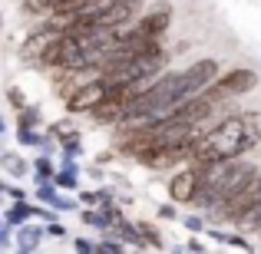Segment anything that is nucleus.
I'll use <instances>...</instances> for the list:
<instances>
[{
    "mask_svg": "<svg viewBox=\"0 0 261 254\" xmlns=\"http://www.w3.org/2000/svg\"><path fill=\"white\" fill-rule=\"evenodd\" d=\"M261 142V109H238L222 112L208 129L192 139V159L195 165H215L238 155H248Z\"/></svg>",
    "mask_w": 261,
    "mask_h": 254,
    "instance_id": "obj_1",
    "label": "nucleus"
},
{
    "mask_svg": "<svg viewBox=\"0 0 261 254\" xmlns=\"http://www.w3.org/2000/svg\"><path fill=\"white\" fill-rule=\"evenodd\" d=\"M258 86V73L251 66H231V70H222L215 79H212L208 89H202L208 99H215L218 106H225L228 99H238V96L255 93Z\"/></svg>",
    "mask_w": 261,
    "mask_h": 254,
    "instance_id": "obj_2",
    "label": "nucleus"
},
{
    "mask_svg": "<svg viewBox=\"0 0 261 254\" xmlns=\"http://www.w3.org/2000/svg\"><path fill=\"white\" fill-rule=\"evenodd\" d=\"M169 26H172V4L169 0H152L139 10V17L126 26L133 37L139 40H166Z\"/></svg>",
    "mask_w": 261,
    "mask_h": 254,
    "instance_id": "obj_3",
    "label": "nucleus"
},
{
    "mask_svg": "<svg viewBox=\"0 0 261 254\" xmlns=\"http://www.w3.org/2000/svg\"><path fill=\"white\" fill-rule=\"evenodd\" d=\"M198 191H202V165L185 162V165H178V168L169 172V178H166L169 202H175V205H195Z\"/></svg>",
    "mask_w": 261,
    "mask_h": 254,
    "instance_id": "obj_4",
    "label": "nucleus"
},
{
    "mask_svg": "<svg viewBox=\"0 0 261 254\" xmlns=\"http://www.w3.org/2000/svg\"><path fill=\"white\" fill-rule=\"evenodd\" d=\"M106 86H109V79L102 76V73H89V76L80 79L76 89L63 99V112L66 116H86L89 109L106 96Z\"/></svg>",
    "mask_w": 261,
    "mask_h": 254,
    "instance_id": "obj_5",
    "label": "nucleus"
},
{
    "mask_svg": "<svg viewBox=\"0 0 261 254\" xmlns=\"http://www.w3.org/2000/svg\"><path fill=\"white\" fill-rule=\"evenodd\" d=\"M189 159H192V142H166V146H155L149 152L136 155V162L149 172H172L185 165Z\"/></svg>",
    "mask_w": 261,
    "mask_h": 254,
    "instance_id": "obj_6",
    "label": "nucleus"
},
{
    "mask_svg": "<svg viewBox=\"0 0 261 254\" xmlns=\"http://www.w3.org/2000/svg\"><path fill=\"white\" fill-rule=\"evenodd\" d=\"M57 37H60L57 30H50L46 23H37V26H33V30L23 37V43H20V60H23L27 66H37V60L43 57L46 46H50Z\"/></svg>",
    "mask_w": 261,
    "mask_h": 254,
    "instance_id": "obj_7",
    "label": "nucleus"
},
{
    "mask_svg": "<svg viewBox=\"0 0 261 254\" xmlns=\"http://www.w3.org/2000/svg\"><path fill=\"white\" fill-rule=\"evenodd\" d=\"M218 73H222V66H218V60H212V57L195 60L192 66H185L182 76H185V89H189V96H195V93H202V89H208L212 79H215Z\"/></svg>",
    "mask_w": 261,
    "mask_h": 254,
    "instance_id": "obj_8",
    "label": "nucleus"
},
{
    "mask_svg": "<svg viewBox=\"0 0 261 254\" xmlns=\"http://www.w3.org/2000/svg\"><path fill=\"white\" fill-rule=\"evenodd\" d=\"M43 241H46V228H43V221H37V218H30V221H23V224L13 228V251H20V254L40 251Z\"/></svg>",
    "mask_w": 261,
    "mask_h": 254,
    "instance_id": "obj_9",
    "label": "nucleus"
},
{
    "mask_svg": "<svg viewBox=\"0 0 261 254\" xmlns=\"http://www.w3.org/2000/svg\"><path fill=\"white\" fill-rule=\"evenodd\" d=\"M33 215H37V202H30V198H10V205L4 208V221L10 224V228L30 221Z\"/></svg>",
    "mask_w": 261,
    "mask_h": 254,
    "instance_id": "obj_10",
    "label": "nucleus"
},
{
    "mask_svg": "<svg viewBox=\"0 0 261 254\" xmlns=\"http://www.w3.org/2000/svg\"><path fill=\"white\" fill-rule=\"evenodd\" d=\"M46 129H50V132L57 135L60 146H66V142H80V139H83V129L76 126V116H63V119L50 122Z\"/></svg>",
    "mask_w": 261,
    "mask_h": 254,
    "instance_id": "obj_11",
    "label": "nucleus"
},
{
    "mask_svg": "<svg viewBox=\"0 0 261 254\" xmlns=\"http://www.w3.org/2000/svg\"><path fill=\"white\" fill-rule=\"evenodd\" d=\"M202 235H208L212 241H218V244L238 248V251H255V244H251L245 235H238V231H222V228H208V224H205V231H202Z\"/></svg>",
    "mask_w": 261,
    "mask_h": 254,
    "instance_id": "obj_12",
    "label": "nucleus"
},
{
    "mask_svg": "<svg viewBox=\"0 0 261 254\" xmlns=\"http://www.w3.org/2000/svg\"><path fill=\"white\" fill-rule=\"evenodd\" d=\"M80 175H83V168H80V162H73V165H60L53 172L50 182L57 185V188H63V191H76L80 188Z\"/></svg>",
    "mask_w": 261,
    "mask_h": 254,
    "instance_id": "obj_13",
    "label": "nucleus"
},
{
    "mask_svg": "<svg viewBox=\"0 0 261 254\" xmlns=\"http://www.w3.org/2000/svg\"><path fill=\"white\" fill-rule=\"evenodd\" d=\"M0 168H4L10 178H23V175H30V162H27L20 152H0Z\"/></svg>",
    "mask_w": 261,
    "mask_h": 254,
    "instance_id": "obj_14",
    "label": "nucleus"
},
{
    "mask_svg": "<svg viewBox=\"0 0 261 254\" xmlns=\"http://www.w3.org/2000/svg\"><path fill=\"white\" fill-rule=\"evenodd\" d=\"M136 231H139V241H142V248H152V251H162V248H166V241H162V231H159V224H152V221H136Z\"/></svg>",
    "mask_w": 261,
    "mask_h": 254,
    "instance_id": "obj_15",
    "label": "nucleus"
},
{
    "mask_svg": "<svg viewBox=\"0 0 261 254\" xmlns=\"http://www.w3.org/2000/svg\"><path fill=\"white\" fill-rule=\"evenodd\" d=\"M46 116H43V106L37 102H27V106L17 109V126H30V129H43Z\"/></svg>",
    "mask_w": 261,
    "mask_h": 254,
    "instance_id": "obj_16",
    "label": "nucleus"
},
{
    "mask_svg": "<svg viewBox=\"0 0 261 254\" xmlns=\"http://www.w3.org/2000/svg\"><path fill=\"white\" fill-rule=\"evenodd\" d=\"M30 172H33V182H50L53 178V172H57V162H53V155H46V152H40L37 159L30 162Z\"/></svg>",
    "mask_w": 261,
    "mask_h": 254,
    "instance_id": "obj_17",
    "label": "nucleus"
},
{
    "mask_svg": "<svg viewBox=\"0 0 261 254\" xmlns=\"http://www.w3.org/2000/svg\"><path fill=\"white\" fill-rule=\"evenodd\" d=\"M13 142L20 149H37L40 146V129H30V126H13Z\"/></svg>",
    "mask_w": 261,
    "mask_h": 254,
    "instance_id": "obj_18",
    "label": "nucleus"
},
{
    "mask_svg": "<svg viewBox=\"0 0 261 254\" xmlns=\"http://www.w3.org/2000/svg\"><path fill=\"white\" fill-rule=\"evenodd\" d=\"M96 254H126V244H122L119 238H113V235H99Z\"/></svg>",
    "mask_w": 261,
    "mask_h": 254,
    "instance_id": "obj_19",
    "label": "nucleus"
},
{
    "mask_svg": "<svg viewBox=\"0 0 261 254\" xmlns=\"http://www.w3.org/2000/svg\"><path fill=\"white\" fill-rule=\"evenodd\" d=\"M178 224H182V228L189 231V235H202L208 221H205V215L198 211V215H178Z\"/></svg>",
    "mask_w": 261,
    "mask_h": 254,
    "instance_id": "obj_20",
    "label": "nucleus"
},
{
    "mask_svg": "<svg viewBox=\"0 0 261 254\" xmlns=\"http://www.w3.org/2000/svg\"><path fill=\"white\" fill-rule=\"evenodd\" d=\"M155 218H162V221H178L175 202H159V205H155Z\"/></svg>",
    "mask_w": 261,
    "mask_h": 254,
    "instance_id": "obj_21",
    "label": "nucleus"
},
{
    "mask_svg": "<svg viewBox=\"0 0 261 254\" xmlns=\"http://www.w3.org/2000/svg\"><path fill=\"white\" fill-rule=\"evenodd\" d=\"M43 228H46V238H53V241H60V238L70 235V231H66V224H60L57 218H53V221H43Z\"/></svg>",
    "mask_w": 261,
    "mask_h": 254,
    "instance_id": "obj_22",
    "label": "nucleus"
},
{
    "mask_svg": "<svg viewBox=\"0 0 261 254\" xmlns=\"http://www.w3.org/2000/svg\"><path fill=\"white\" fill-rule=\"evenodd\" d=\"M7 248H13V228L4 221V215H0V251H7Z\"/></svg>",
    "mask_w": 261,
    "mask_h": 254,
    "instance_id": "obj_23",
    "label": "nucleus"
},
{
    "mask_svg": "<svg viewBox=\"0 0 261 254\" xmlns=\"http://www.w3.org/2000/svg\"><path fill=\"white\" fill-rule=\"evenodd\" d=\"M7 102H10L13 109L27 106V93H23V89H20V86H10V89H7Z\"/></svg>",
    "mask_w": 261,
    "mask_h": 254,
    "instance_id": "obj_24",
    "label": "nucleus"
},
{
    "mask_svg": "<svg viewBox=\"0 0 261 254\" xmlns=\"http://www.w3.org/2000/svg\"><path fill=\"white\" fill-rule=\"evenodd\" d=\"M73 251H80V254H96V241H89V238H73Z\"/></svg>",
    "mask_w": 261,
    "mask_h": 254,
    "instance_id": "obj_25",
    "label": "nucleus"
},
{
    "mask_svg": "<svg viewBox=\"0 0 261 254\" xmlns=\"http://www.w3.org/2000/svg\"><path fill=\"white\" fill-rule=\"evenodd\" d=\"M113 162H116V149H113V146H109L106 152H99V155H96V165H102V168H106V165H113Z\"/></svg>",
    "mask_w": 261,
    "mask_h": 254,
    "instance_id": "obj_26",
    "label": "nucleus"
},
{
    "mask_svg": "<svg viewBox=\"0 0 261 254\" xmlns=\"http://www.w3.org/2000/svg\"><path fill=\"white\" fill-rule=\"evenodd\" d=\"M182 251H192V254H202L205 251V241L202 238H189V241H185V248Z\"/></svg>",
    "mask_w": 261,
    "mask_h": 254,
    "instance_id": "obj_27",
    "label": "nucleus"
},
{
    "mask_svg": "<svg viewBox=\"0 0 261 254\" xmlns=\"http://www.w3.org/2000/svg\"><path fill=\"white\" fill-rule=\"evenodd\" d=\"M7 198H27V188H20V185H7Z\"/></svg>",
    "mask_w": 261,
    "mask_h": 254,
    "instance_id": "obj_28",
    "label": "nucleus"
},
{
    "mask_svg": "<svg viewBox=\"0 0 261 254\" xmlns=\"http://www.w3.org/2000/svg\"><path fill=\"white\" fill-rule=\"evenodd\" d=\"M7 185H10V182H4V178H0V198H7Z\"/></svg>",
    "mask_w": 261,
    "mask_h": 254,
    "instance_id": "obj_29",
    "label": "nucleus"
},
{
    "mask_svg": "<svg viewBox=\"0 0 261 254\" xmlns=\"http://www.w3.org/2000/svg\"><path fill=\"white\" fill-rule=\"evenodd\" d=\"M7 132V119H4V112H0V135Z\"/></svg>",
    "mask_w": 261,
    "mask_h": 254,
    "instance_id": "obj_30",
    "label": "nucleus"
},
{
    "mask_svg": "<svg viewBox=\"0 0 261 254\" xmlns=\"http://www.w3.org/2000/svg\"><path fill=\"white\" fill-rule=\"evenodd\" d=\"M255 198H261V172H258V191H255Z\"/></svg>",
    "mask_w": 261,
    "mask_h": 254,
    "instance_id": "obj_31",
    "label": "nucleus"
},
{
    "mask_svg": "<svg viewBox=\"0 0 261 254\" xmlns=\"http://www.w3.org/2000/svg\"><path fill=\"white\" fill-rule=\"evenodd\" d=\"M0 30H4V13H0Z\"/></svg>",
    "mask_w": 261,
    "mask_h": 254,
    "instance_id": "obj_32",
    "label": "nucleus"
}]
</instances>
